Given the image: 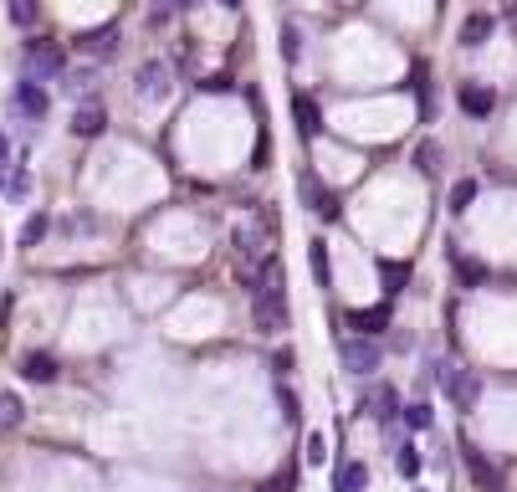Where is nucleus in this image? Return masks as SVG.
I'll return each instance as SVG.
<instances>
[{
    "label": "nucleus",
    "instance_id": "nucleus-1",
    "mask_svg": "<svg viewBox=\"0 0 517 492\" xmlns=\"http://www.w3.org/2000/svg\"><path fill=\"white\" fill-rule=\"evenodd\" d=\"M425 375L446 390V400H451L456 411H476V400H482V380H476L471 369H456V365H446V359H436Z\"/></svg>",
    "mask_w": 517,
    "mask_h": 492
},
{
    "label": "nucleus",
    "instance_id": "nucleus-2",
    "mask_svg": "<svg viewBox=\"0 0 517 492\" xmlns=\"http://www.w3.org/2000/svg\"><path fill=\"white\" fill-rule=\"evenodd\" d=\"M231 252H235V262H241V272L267 267V226H256V221L235 226V231H231Z\"/></svg>",
    "mask_w": 517,
    "mask_h": 492
},
{
    "label": "nucleus",
    "instance_id": "nucleus-3",
    "mask_svg": "<svg viewBox=\"0 0 517 492\" xmlns=\"http://www.w3.org/2000/svg\"><path fill=\"white\" fill-rule=\"evenodd\" d=\"M170 88H174V67L159 62V57H149V62L134 72V97H139V103H164Z\"/></svg>",
    "mask_w": 517,
    "mask_h": 492
},
{
    "label": "nucleus",
    "instance_id": "nucleus-4",
    "mask_svg": "<svg viewBox=\"0 0 517 492\" xmlns=\"http://www.w3.org/2000/svg\"><path fill=\"white\" fill-rule=\"evenodd\" d=\"M338 365H344L348 375H374V369L384 365V349H379V339H344V344H338Z\"/></svg>",
    "mask_w": 517,
    "mask_h": 492
},
{
    "label": "nucleus",
    "instance_id": "nucleus-5",
    "mask_svg": "<svg viewBox=\"0 0 517 492\" xmlns=\"http://www.w3.org/2000/svg\"><path fill=\"white\" fill-rule=\"evenodd\" d=\"M11 113H21V118H32V124H42L51 113V97H47V88L36 78H21L16 88H11Z\"/></svg>",
    "mask_w": 517,
    "mask_h": 492
},
{
    "label": "nucleus",
    "instance_id": "nucleus-6",
    "mask_svg": "<svg viewBox=\"0 0 517 492\" xmlns=\"http://www.w3.org/2000/svg\"><path fill=\"white\" fill-rule=\"evenodd\" d=\"M67 72V57L62 47H51V42H26V78H62Z\"/></svg>",
    "mask_w": 517,
    "mask_h": 492
},
{
    "label": "nucleus",
    "instance_id": "nucleus-7",
    "mask_svg": "<svg viewBox=\"0 0 517 492\" xmlns=\"http://www.w3.org/2000/svg\"><path fill=\"white\" fill-rule=\"evenodd\" d=\"M298 190H302V206L313 210L318 221H338V195H333L318 175H302V180H298Z\"/></svg>",
    "mask_w": 517,
    "mask_h": 492
},
{
    "label": "nucleus",
    "instance_id": "nucleus-8",
    "mask_svg": "<svg viewBox=\"0 0 517 492\" xmlns=\"http://www.w3.org/2000/svg\"><path fill=\"white\" fill-rule=\"evenodd\" d=\"M82 57H93V62H113L118 57V47H124V32L118 26H93V32L78 36Z\"/></svg>",
    "mask_w": 517,
    "mask_h": 492
},
{
    "label": "nucleus",
    "instance_id": "nucleus-9",
    "mask_svg": "<svg viewBox=\"0 0 517 492\" xmlns=\"http://www.w3.org/2000/svg\"><path fill=\"white\" fill-rule=\"evenodd\" d=\"M461 461H466L471 482H476L482 492H507V477H502V467H497V461H486L476 446H461Z\"/></svg>",
    "mask_w": 517,
    "mask_h": 492
},
{
    "label": "nucleus",
    "instance_id": "nucleus-10",
    "mask_svg": "<svg viewBox=\"0 0 517 492\" xmlns=\"http://www.w3.org/2000/svg\"><path fill=\"white\" fill-rule=\"evenodd\" d=\"M456 103H461V113H466V118H492V108H497V93H492V88H482V82H461Z\"/></svg>",
    "mask_w": 517,
    "mask_h": 492
},
{
    "label": "nucleus",
    "instance_id": "nucleus-11",
    "mask_svg": "<svg viewBox=\"0 0 517 492\" xmlns=\"http://www.w3.org/2000/svg\"><path fill=\"white\" fill-rule=\"evenodd\" d=\"M364 411L374 415L379 426H390V421H400V390H394V385H374V390L364 395Z\"/></svg>",
    "mask_w": 517,
    "mask_h": 492
},
{
    "label": "nucleus",
    "instance_id": "nucleus-12",
    "mask_svg": "<svg viewBox=\"0 0 517 492\" xmlns=\"http://www.w3.org/2000/svg\"><path fill=\"white\" fill-rule=\"evenodd\" d=\"M292 118H298V139H302V144L323 139V113H318V103H313L308 93L292 97Z\"/></svg>",
    "mask_w": 517,
    "mask_h": 492
},
{
    "label": "nucleus",
    "instance_id": "nucleus-13",
    "mask_svg": "<svg viewBox=\"0 0 517 492\" xmlns=\"http://www.w3.org/2000/svg\"><path fill=\"white\" fill-rule=\"evenodd\" d=\"M103 128H108V108H103L97 97H88V103L72 113V134H78V139H97Z\"/></svg>",
    "mask_w": 517,
    "mask_h": 492
},
{
    "label": "nucleus",
    "instance_id": "nucleus-14",
    "mask_svg": "<svg viewBox=\"0 0 517 492\" xmlns=\"http://www.w3.org/2000/svg\"><path fill=\"white\" fill-rule=\"evenodd\" d=\"M348 323L359 329V339L384 334V329H390V302H379V308H354V313H348Z\"/></svg>",
    "mask_w": 517,
    "mask_h": 492
},
{
    "label": "nucleus",
    "instance_id": "nucleus-15",
    "mask_svg": "<svg viewBox=\"0 0 517 492\" xmlns=\"http://www.w3.org/2000/svg\"><path fill=\"white\" fill-rule=\"evenodd\" d=\"M57 359H51L47 349H36V354H26V359H21V380H32V385H51L57 380Z\"/></svg>",
    "mask_w": 517,
    "mask_h": 492
},
{
    "label": "nucleus",
    "instance_id": "nucleus-16",
    "mask_svg": "<svg viewBox=\"0 0 517 492\" xmlns=\"http://www.w3.org/2000/svg\"><path fill=\"white\" fill-rule=\"evenodd\" d=\"M26 426V400L16 390H0V436H16Z\"/></svg>",
    "mask_w": 517,
    "mask_h": 492
},
{
    "label": "nucleus",
    "instance_id": "nucleus-17",
    "mask_svg": "<svg viewBox=\"0 0 517 492\" xmlns=\"http://www.w3.org/2000/svg\"><path fill=\"white\" fill-rule=\"evenodd\" d=\"M497 32V21L486 16V11H476V16L461 21V47H486V36Z\"/></svg>",
    "mask_w": 517,
    "mask_h": 492
},
{
    "label": "nucleus",
    "instance_id": "nucleus-18",
    "mask_svg": "<svg viewBox=\"0 0 517 492\" xmlns=\"http://www.w3.org/2000/svg\"><path fill=\"white\" fill-rule=\"evenodd\" d=\"M308 267H313V283L328 292L333 287V262H328V241H308Z\"/></svg>",
    "mask_w": 517,
    "mask_h": 492
},
{
    "label": "nucleus",
    "instance_id": "nucleus-19",
    "mask_svg": "<svg viewBox=\"0 0 517 492\" xmlns=\"http://www.w3.org/2000/svg\"><path fill=\"white\" fill-rule=\"evenodd\" d=\"M364 487H369V467L364 461H344L333 472V492H364Z\"/></svg>",
    "mask_w": 517,
    "mask_h": 492
},
{
    "label": "nucleus",
    "instance_id": "nucleus-20",
    "mask_svg": "<svg viewBox=\"0 0 517 492\" xmlns=\"http://www.w3.org/2000/svg\"><path fill=\"white\" fill-rule=\"evenodd\" d=\"M374 267H379V277H384V298H400V292L410 287V267H405V262H384V256H379Z\"/></svg>",
    "mask_w": 517,
    "mask_h": 492
},
{
    "label": "nucleus",
    "instance_id": "nucleus-21",
    "mask_svg": "<svg viewBox=\"0 0 517 492\" xmlns=\"http://www.w3.org/2000/svg\"><path fill=\"white\" fill-rule=\"evenodd\" d=\"M451 267H456V283H461V287H482L486 283V262H476V256L451 252Z\"/></svg>",
    "mask_w": 517,
    "mask_h": 492
},
{
    "label": "nucleus",
    "instance_id": "nucleus-22",
    "mask_svg": "<svg viewBox=\"0 0 517 492\" xmlns=\"http://www.w3.org/2000/svg\"><path fill=\"white\" fill-rule=\"evenodd\" d=\"M47 231H51V216H47V210H36L32 221L21 226V252H32V246H42V241H47Z\"/></svg>",
    "mask_w": 517,
    "mask_h": 492
},
{
    "label": "nucleus",
    "instance_id": "nucleus-23",
    "mask_svg": "<svg viewBox=\"0 0 517 492\" xmlns=\"http://www.w3.org/2000/svg\"><path fill=\"white\" fill-rule=\"evenodd\" d=\"M0 190L11 195V200H26V195H32V170H26V164H16V170H5V180H0Z\"/></svg>",
    "mask_w": 517,
    "mask_h": 492
},
{
    "label": "nucleus",
    "instance_id": "nucleus-24",
    "mask_svg": "<svg viewBox=\"0 0 517 492\" xmlns=\"http://www.w3.org/2000/svg\"><path fill=\"white\" fill-rule=\"evenodd\" d=\"M420 467H425V457H420V446H400V451H394V472L400 477H410V482H415V477H420Z\"/></svg>",
    "mask_w": 517,
    "mask_h": 492
},
{
    "label": "nucleus",
    "instance_id": "nucleus-25",
    "mask_svg": "<svg viewBox=\"0 0 517 492\" xmlns=\"http://www.w3.org/2000/svg\"><path fill=\"white\" fill-rule=\"evenodd\" d=\"M415 170H420V175H436V170H440V144L436 139L415 144Z\"/></svg>",
    "mask_w": 517,
    "mask_h": 492
},
{
    "label": "nucleus",
    "instance_id": "nucleus-26",
    "mask_svg": "<svg viewBox=\"0 0 517 492\" xmlns=\"http://www.w3.org/2000/svg\"><path fill=\"white\" fill-rule=\"evenodd\" d=\"M471 200H476V180H456V185H451V200H446V206H451V216H466Z\"/></svg>",
    "mask_w": 517,
    "mask_h": 492
},
{
    "label": "nucleus",
    "instance_id": "nucleus-27",
    "mask_svg": "<svg viewBox=\"0 0 517 492\" xmlns=\"http://www.w3.org/2000/svg\"><path fill=\"white\" fill-rule=\"evenodd\" d=\"M400 421H405L410 431H430V421H436V411H430L425 400H415V405H400Z\"/></svg>",
    "mask_w": 517,
    "mask_h": 492
},
{
    "label": "nucleus",
    "instance_id": "nucleus-28",
    "mask_svg": "<svg viewBox=\"0 0 517 492\" xmlns=\"http://www.w3.org/2000/svg\"><path fill=\"white\" fill-rule=\"evenodd\" d=\"M282 62L287 67L302 62V32H298V21H287V26H282Z\"/></svg>",
    "mask_w": 517,
    "mask_h": 492
},
{
    "label": "nucleus",
    "instance_id": "nucleus-29",
    "mask_svg": "<svg viewBox=\"0 0 517 492\" xmlns=\"http://www.w3.org/2000/svg\"><path fill=\"white\" fill-rule=\"evenodd\" d=\"M302 457H308V467H323V461H328V436H323V431H308Z\"/></svg>",
    "mask_w": 517,
    "mask_h": 492
},
{
    "label": "nucleus",
    "instance_id": "nucleus-30",
    "mask_svg": "<svg viewBox=\"0 0 517 492\" xmlns=\"http://www.w3.org/2000/svg\"><path fill=\"white\" fill-rule=\"evenodd\" d=\"M5 16L16 21V26H36L42 11H36V0H11V5H5Z\"/></svg>",
    "mask_w": 517,
    "mask_h": 492
},
{
    "label": "nucleus",
    "instance_id": "nucleus-31",
    "mask_svg": "<svg viewBox=\"0 0 517 492\" xmlns=\"http://www.w3.org/2000/svg\"><path fill=\"white\" fill-rule=\"evenodd\" d=\"M93 82H97V67H78V72H72L62 88H67V93H82V97H88V93H93Z\"/></svg>",
    "mask_w": 517,
    "mask_h": 492
},
{
    "label": "nucleus",
    "instance_id": "nucleus-32",
    "mask_svg": "<svg viewBox=\"0 0 517 492\" xmlns=\"http://www.w3.org/2000/svg\"><path fill=\"white\" fill-rule=\"evenodd\" d=\"M415 93H420V118H430V113H436V97H430V72H425V67H415Z\"/></svg>",
    "mask_w": 517,
    "mask_h": 492
},
{
    "label": "nucleus",
    "instance_id": "nucleus-33",
    "mask_svg": "<svg viewBox=\"0 0 517 492\" xmlns=\"http://www.w3.org/2000/svg\"><path fill=\"white\" fill-rule=\"evenodd\" d=\"M277 405H282V415H287V421H298V395H292V390H287V385H277Z\"/></svg>",
    "mask_w": 517,
    "mask_h": 492
},
{
    "label": "nucleus",
    "instance_id": "nucleus-34",
    "mask_svg": "<svg viewBox=\"0 0 517 492\" xmlns=\"http://www.w3.org/2000/svg\"><path fill=\"white\" fill-rule=\"evenodd\" d=\"M267 159H272V139H256V154H251V164H256V170H267Z\"/></svg>",
    "mask_w": 517,
    "mask_h": 492
},
{
    "label": "nucleus",
    "instance_id": "nucleus-35",
    "mask_svg": "<svg viewBox=\"0 0 517 492\" xmlns=\"http://www.w3.org/2000/svg\"><path fill=\"white\" fill-rule=\"evenodd\" d=\"M200 93H231V78H200Z\"/></svg>",
    "mask_w": 517,
    "mask_h": 492
},
{
    "label": "nucleus",
    "instance_id": "nucleus-36",
    "mask_svg": "<svg viewBox=\"0 0 517 492\" xmlns=\"http://www.w3.org/2000/svg\"><path fill=\"white\" fill-rule=\"evenodd\" d=\"M5 170H11V144L0 139V180H5Z\"/></svg>",
    "mask_w": 517,
    "mask_h": 492
},
{
    "label": "nucleus",
    "instance_id": "nucleus-37",
    "mask_svg": "<svg viewBox=\"0 0 517 492\" xmlns=\"http://www.w3.org/2000/svg\"><path fill=\"white\" fill-rule=\"evenodd\" d=\"M216 5H226V11H241V5H246V0H216Z\"/></svg>",
    "mask_w": 517,
    "mask_h": 492
},
{
    "label": "nucleus",
    "instance_id": "nucleus-38",
    "mask_svg": "<svg viewBox=\"0 0 517 492\" xmlns=\"http://www.w3.org/2000/svg\"><path fill=\"white\" fill-rule=\"evenodd\" d=\"M174 5H195V0H174Z\"/></svg>",
    "mask_w": 517,
    "mask_h": 492
}]
</instances>
